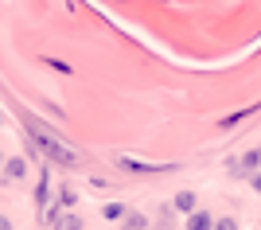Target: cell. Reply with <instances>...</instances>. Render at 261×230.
Returning a JSON list of instances; mask_svg holds the SVG:
<instances>
[{
    "label": "cell",
    "mask_w": 261,
    "mask_h": 230,
    "mask_svg": "<svg viewBox=\"0 0 261 230\" xmlns=\"http://www.w3.org/2000/svg\"><path fill=\"white\" fill-rule=\"evenodd\" d=\"M20 121H23V129H28V137L35 141V148H39L51 164H59V168H78V164H82V156H78L74 148H66L63 137H59L51 125H43L35 113H23L20 110Z\"/></svg>",
    "instance_id": "cell-1"
},
{
    "label": "cell",
    "mask_w": 261,
    "mask_h": 230,
    "mask_svg": "<svg viewBox=\"0 0 261 230\" xmlns=\"http://www.w3.org/2000/svg\"><path fill=\"white\" fill-rule=\"evenodd\" d=\"M121 168L133 175H148V172H168L172 164H148V160H133V156H121Z\"/></svg>",
    "instance_id": "cell-2"
},
{
    "label": "cell",
    "mask_w": 261,
    "mask_h": 230,
    "mask_svg": "<svg viewBox=\"0 0 261 230\" xmlns=\"http://www.w3.org/2000/svg\"><path fill=\"white\" fill-rule=\"evenodd\" d=\"M257 164H261V152L253 148V152H246L242 160H230V172H234V175H250Z\"/></svg>",
    "instance_id": "cell-3"
},
{
    "label": "cell",
    "mask_w": 261,
    "mask_h": 230,
    "mask_svg": "<svg viewBox=\"0 0 261 230\" xmlns=\"http://www.w3.org/2000/svg\"><path fill=\"white\" fill-rule=\"evenodd\" d=\"M0 172H4V180H12V184H20L23 175H28V164H23L20 156H12V160H4V168H0Z\"/></svg>",
    "instance_id": "cell-4"
},
{
    "label": "cell",
    "mask_w": 261,
    "mask_h": 230,
    "mask_svg": "<svg viewBox=\"0 0 261 230\" xmlns=\"http://www.w3.org/2000/svg\"><path fill=\"white\" fill-rule=\"evenodd\" d=\"M172 203H175V211H184V215L199 211V199H195V191H179V195H175Z\"/></svg>",
    "instance_id": "cell-5"
},
{
    "label": "cell",
    "mask_w": 261,
    "mask_h": 230,
    "mask_svg": "<svg viewBox=\"0 0 261 230\" xmlns=\"http://www.w3.org/2000/svg\"><path fill=\"white\" fill-rule=\"evenodd\" d=\"M215 226V219H211L207 211H191V215H187V230H211Z\"/></svg>",
    "instance_id": "cell-6"
},
{
    "label": "cell",
    "mask_w": 261,
    "mask_h": 230,
    "mask_svg": "<svg viewBox=\"0 0 261 230\" xmlns=\"http://www.w3.org/2000/svg\"><path fill=\"white\" fill-rule=\"evenodd\" d=\"M51 230H82V219H78V215H59V219L51 222Z\"/></svg>",
    "instance_id": "cell-7"
},
{
    "label": "cell",
    "mask_w": 261,
    "mask_h": 230,
    "mask_svg": "<svg viewBox=\"0 0 261 230\" xmlns=\"http://www.w3.org/2000/svg\"><path fill=\"white\" fill-rule=\"evenodd\" d=\"M125 215H129V211L121 207V203H106V207H101V219L106 222H117V219H125Z\"/></svg>",
    "instance_id": "cell-8"
},
{
    "label": "cell",
    "mask_w": 261,
    "mask_h": 230,
    "mask_svg": "<svg viewBox=\"0 0 261 230\" xmlns=\"http://www.w3.org/2000/svg\"><path fill=\"white\" fill-rule=\"evenodd\" d=\"M121 230H148V222H144V215H125V226Z\"/></svg>",
    "instance_id": "cell-9"
},
{
    "label": "cell",
    "mask_w": 261,
    "mask_h": 230,
    "mask_svg": "<svg viewBox=\"0 0 261 230\" xmlns=\"http://www.w3.org/2000/svg\"><path fill=\"white\" fill-rule=\"evenodd\" d=\"M253 110H257V106H246L242 113H230V117H222V129H230V125H238V121H242V117H250Z\"/></svg>",
    "instance_id": "cell-10"
},
{
    "label": "cell",
    "mask_w": 261,
    "mask_h": 230,
    "mask_svg": "<svg viewBox=\"0 0 261 230\" xmlns=\"http://www.w3.org/2000/svg\"><path fill=\"white\" fill-rule=\"evenodd\" d=\"M211 230H238V222H234V219H215Z\"/></svg>",
    "instance_id": "cell-11"
},
{
    "label": "cell",
    "mask_w": 261,
    "mask_h": 230,
    "mask_svg": "<svg viewBox=\"0 0 261 230\" xmlns=\"http://www.w3.org/2000/svg\"><path fill=\"white\" fill-rule=\"evenodd\" d=\"M59 203H63V207H74V191H70V187H63V195H59Z\"/></svg>",
    "instance_id": "cell-12"
},
{
    "label": "cell",
    "mask_w": 261,
    "mask_h": 230,
    "mask_svg": "<svg viewBox=\"0 0 261 230\" xmlns=\"http://www.w3.org/2000/svg\"><path fill=\"white\" fill-rule=\"evenodd\" d=\"M250 184H253V191H261V172H253V180H250Z\"/></svg>",
    "instance_id": "cell-13"
},
{
    "label": "cell",
    "mask_w": 261,
    "mask_h": 230,
    "mask_svg": "<svg viewBox=\"0 0 261 230\" xmlns=\"http://www.w3.org/2000/svg\"><path fill=\"white\" fill-rule=\"evenodd\" d=\"M0 230H12V222H8V219H4V215H0Z\"/></svg>",
    "instance_id": "cell-14"
},
{
    "label": "cell",
    "mask_w": 261,
    "mask_h": 230,
    "mask_svg": "<svg viewBox=\"0 0 261 230\" xmlns=\"http://www.w3.org/2000/svg\"><path fill=\"white\" fill-rule=\"evenodd\" d=\"M0 168H4V152H0Z\"/></svg>",
    "instance_id": "cell-15"
}]
</instances>
